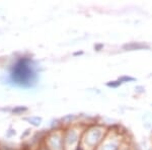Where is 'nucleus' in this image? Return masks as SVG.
Returning a JSON list of instances; mask_svg holds the SVG:
<instances>
[{"instance_id": "f257e3e1", "label": "nucleus", "mask_w": 152, "mask_h": 150, "mask_svg": "<svg viewBox=\"0 0 152 150\" xmlns=\"http://www.w3.org/2000/svg\"><path fill=\"white\" fill-rule=\"evenodd\" d=\"M38 78L37 68L30 58H19L11 66L9 79L11 83L21 87H31Z\"/></svg>"}, {"instance_id": "f03ea898", "label": "nucleus", "mask_w": 152, "mask_h": 150, "mask_svg": "<svg viewBox=\"0 0 152 150\" xmlns=\"http://www.w3.org/2000/svg\"><path fill=\"white\" fill-rule=\"evenodd\" d=\"M147 45H144V44H140V43H131V44H128V45H125L124 49L126 50H129V51H132V50H141V49H148Z\"/></svg>"}]
</instances>
